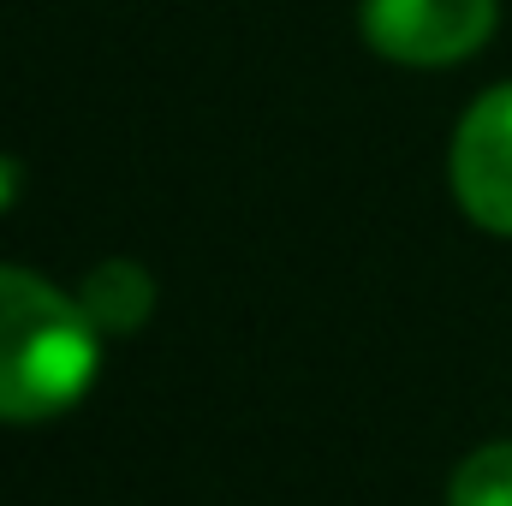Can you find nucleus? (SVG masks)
I'll return each mask as SVG.
<instances>
[{"instance_id":"1","label":"nucleus","mask_w":512,"mask_h":506,"mask_svg":"<svg viewBox=\"0 0 512 506\" xmlns=\"http://www.w3.org/2000/svg\"><path fill=\"white\" fill-rule=\"evenodd\" d=\"M102 364V328L78 298L0 262V423H42L84 399Z\"/></svg>"},{"instance_id":"2","label":"nucleus","mask_w":512,"mask_h":506,"mask_svg":"<svg viewBox=\"0 0 512 506\" xmlns=\"http://www.w3.org/2000/svg\"><path fill=\"white\" fill-rule=\"evenodd\" d=\"M495 30V0H364V36L399 66L471 60Z\"/></svg>"},{"instance_id":"3","label":"nucleus","mask_w":512,"mask_h":506,"mask_svg":"<svg viewBox=\"0 0 512 506\" xmlns=\"http://www.w3.org/2000/svg\"><path fill=\"white\" fill-rule=\"evenodd\" d=\"M453 191L465 215L512 239V84L477 96L453 137Z\"/></svg>"},{"instance_id":"4","label":"nucleus","mask_w":512,"mask_h":506,"mask_svg":"<svg viewBox=\"0 0 512 506\" xmlns=\"http://www.w3.org/2000/svg\"><path fill=\"white\" fill-rule=\"evenodd\" d=\"M78 304L90 310V322H96L102 334H131V328L149 316L155 286H149V274H143L137 262H108V268L90 274V286H84Z\"/></svg>"},{"instance_id":"5","label":"nucleus","mask_w":512,"mask_h":506,"mask_svg":"<svg viewBox=\"0 0 512 506\" xmlns=\"http://www.w3.org/2000/svg\"><path fill=\"white\" fill-rule=\"evenodd\" d=\"M447 506H512V441L471 453L447 483Z\"/></svg>"},{"instance_id":"6","label":"nucleus","mask_w":512,"mask_h":506,"mask_svg":"<svg viewBox=\"0 0 512 506\" xmlns=\"http://www.w3.org/2000/svg\"><path fill=\"white\" fill-rule=\"evenodd\" d=\"M12 185H18V173H12V167L0 161V203H6V191H12Z\"/></svg>"}]
</instances>
